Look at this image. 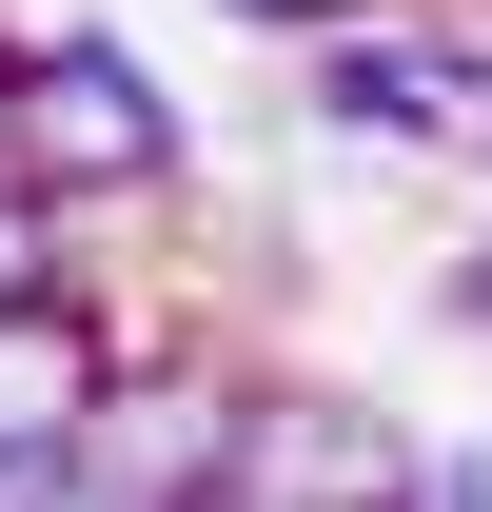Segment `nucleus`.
<instances>
[{
	"label": "nucleus",
	"instance_id": "f257e3e1",
	"mask_svg": "<svg viewBox=\"0 0 492 512\" xmlns=\"http://www.w3.org/2000/svg\"><path fill=\"white\" fill-rule=\"evenodd\" d=\"M20 178L40 197H138V178H178V99L99 40V20H60V40H20Z\"/></svg>",
	"mask_w": 492,
	"mask_h": 512
},
{
	"label": "nucleus",
	"instance_id": "f03ea898",
	"mask_svg": "<svg viewBox=\"0 0 492 512\" xmlns=\"http://www.w3.org/2000/svg\"><path fill=\"white\" fill-rule=\"evenodd\" d=\"M237 453H256V375H237V355H178V375H119V394H99L79 473L138 493V512H217Z\"/></svg>",
	"mask_w": 492,
	"mask_h": 512
},
{
	"label": "nucleus",
	"instance_id": "7ed1b4c3",
	"mask_svg": "<svg viewBox=\"0 0 492 512\" xmlns=\"http://www.w3.org/2000/svg\"><path fill=\"white\" fill-rule=\"evenodd\" d=\"M315 119H355V138H473V40H433V20H335V40H315Z\"/></svg>",
	"mask_w": 492,
	"mask_h": 512
},
{
	"label": "nucleus",
	"instance_id": "20e7f679",
	"mask_svg": "<svg viewBox=\"0 0 492 512\" xmlns=\"http://www.w3.org/2000/svg\"><path fill=\"white\" fill-rule=\"evenodd\" d=\"M99 335H79V296H40V316H0V473H60L79 434H99Z\"/></svg>",
	"mask_w": 492,
	"mask_h": 512
},
{
	"label": "nucleus",
	"instance_id": "39448f33",
	"mask_svg": "<svg viewBox=\"0 0 492 512\" xmlns=\"http://www.w3.org/2000/svg\"><path fill=\"white\" fill-rule=\"evenodd\" d=\"M40 296H60V197L0 178V316H40Z\"/></svg>",
	"mask_w": 492,
	"mask_h": 512
},
{
	"label": "nucleus",
	"instance_id": "423d86ee",
	"mask_svg": "<svg viewBox=\"0 0 492 512\" xmlns=\"http://www.w3.org/2000/svg\"><path fill=\"white\" fill-rule=\"evenodd\" d=\"M217 20H256V40H335V20H374V0H217Z\"/></svg>",
	"mask_w": 492,
	"mask_h": 512
},
{
	"label": "nucleus",
	"instance_id": "0eeeda50",
	"mask_svg": "<svg viewBox=\"0 0 492 512\" xmlns=\"http://www.w3.org/2000/svg\"><path fill=\"white\" fill-rule=\"evenodd\" d=\"M414 512H492V473H473V453H433V473H414Z\"/></svg>",
	"mask_w": 492,
	"mask_h": 512
},
{
	"label": "nucleus",
	"instance_id": "6e6552de",
	"mask_svg": "<svg viewBox=\"0 0 492 512\" xmlns=\"http://www.w3.org/2000/svg\"><path fill=\"white\" fill-rule=\"evenodd\" d=\"M433 296H453V335H492V237L453 256V276H433Z\"/></svg>",
	"mask_w": 492,
	"mask_h": 512
},
{
	"label": "nucleus",
	"instance_id": "1a4fd4ad",
	"mask_svg": "<svg viewBox=\"0 0 492 512\" xmlns=\"http://www.w3.org/2000/svg\"><path fill=\"white\" fill-rule=\"evenodd\" d=\"M473 138H492V60H473Z\"/></svg>",
	"mask_w": 492,
	"mask_h": 512
},
{
	"label": "nucleus",
	"instance_id": "9d476101",
	"mask_svg": "<svg viewBox=\"0 0 492 512\" xmlns=\"http://www.w3.org/2000/svg\"><path fill=\"white\" fill-rule=\"evenodd\" d=\"M0 79H20V60H0Z\"/></svg>",
	"mask_w": 492,
	"mask_h": 512
}]
</instances>
